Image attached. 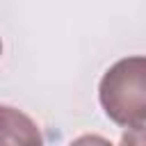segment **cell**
I'll return each mask as SVG.
<instances>
[{
  "label": "cell",
  "mask_w": 146,
  "mask_h": 146,
  "mask_svg": "<svg viewBox=\"0 0 146 146\" xmlns=\"http://www.w3.org/2000/svg\"><path fill=\"white\" fill-rule=\"evenodd\" d=\"M0 55H2V41H0Z\"/></svg>",
  "instance_id": "obj_5"
},
{
  "label": "cell",
  "mask_w": 146,
  "mask_h": 146,
  "mask_svg": "<svg viewBox=\"0 0 146 146\" xmlns=\"http://www.w3.org/2000/svg\"><path fill=\"white\" fill-rule=\"evenodd\" d=\"M98 100L116 125H146V55L114 62L100 78Z\"/></svg>",
  "instance_id": "obj_1"
},
{
  "label": "cell",
  "mask_w": 146,
  "mask_h": 146,
  "mask_svg": "<svg viewBox=\"0 0 146 146\" xmlns=\"http://www.w3.org/2000/svg\"><path fill=\"white\" fill-rule=\"evenodd\" d=\"M119 146H146V125L125 128V132L121 135Z\"/></svg>",
  "instance_id": "obj_3"
},
{
  "label": "cell",
  "mask_w": 146,
  "mask_h": 146,
  "mask_svg": "<svg viewBox=\"0 0 146 146\" xmlns=\"http://www.w3.org/2000/svg\"><path fill=\"white\" fill-rule=\"evenodd\" d=\"M0 146H43V135L25 112L0 105Z\"/></svg>",
  "instance_id": "obj_2"
},
{
  "label": "cell",
  "mask_w": 146,
  "mask_h": 146,
  "mask_svg": "<svg viewBox=\"0 0 146 146\" xmlns=\"http://www.w3.org/2000/svg\"><path fill=\"white\" fill-rule=\"evenodd\" d=\"M68 146H112V144L100 135H82V137L73 139Z\"/></svg>",
  "instance_id": "obj_4"
}]
</instances>
